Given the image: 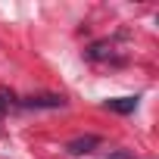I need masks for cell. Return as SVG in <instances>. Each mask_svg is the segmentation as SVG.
<instances>
[{
    "instance_id": "cell-1",
    "label": "cell",
    "mask_w": 159,
    "mask_h": 159,
    "mask_svg": "<svg viewBox=\"0 0 159 159\" xmlns=\"http://www.w3.org/2000/svg\"><path fill=\"white\" fill-rule=\"evenodd\" d=\"M25 106H31V109H62L66 106V97L62 94H31V97H25L22 100Z\"/></svg>"
},
{
    "instance_id": "cell-2",
    "label": "cell",
    "mask_w": 159,
    "mask_h": 159,
    "mask_svg": "<svg viewBox=\"0 0 159 159\" xmlns=\"http://www.w3.org/2000/svg\"><path fill=\"white\" fill-rule=\"evenodd\" d=\"M97 147H100V137H97V134H81V137H75V140L66 143V153L84 156V153H91V150H97Z\"/></svg>"
},
{
    "instance_id": "cell-5",
    "label": "cell",
    "mask_w": 159,
    "mask_h": 159,
    "mask_svg": "<svg viewBox=\"0 0 159 159\" xmlns=\"http://www.w3.org/2000/svg\"><path fill=\"white\" fill-rule=\"evenodd\" d=\"M13 103H16V94H13V91H7V88H0V112H7Z\"/></svg>"
},
{
    "instance_id": "cell-3",
    "label": "cell",
    "mask_w": 159,
    "mask_h": 159,
    "mask_svg": "<svg viewBox=\"0 0 159 159\" xmlns=\"http://www.w3.org/2000/svg\"><path fill=\"white\" fill-rule=\"evenodd\" d=\"M103 106L109 112H119V116H128L137 109V97H116V100H103Z\"/></svg>"
},
{
    "instance_id": "cell-4",
    "label": "cell",
    "mask_w": 159,
    "mask_h": 159,
    "mask_svg": "<svg viewBox=\"0 0 159 159\" xmlns=\"http://www.w3.org/2000/svg\"><path fill=\"white\" fill-rule=\"evenodd\" d=\"M88 56H91V59H109V56H112V44L100 41V44H94V47L88 50Z\"/></svg>"
},
{
    "instance_id": "cell-6",
    "label": "cell",
    "mask_w": 159,
    "mask_h": 159,
    "mask_svg": "<svg viewBox=\"0 0 159 159\" xmlns=\"http://www.w3.org/2000/svg\"><path fill=\"white\" fill-rule=\"evenodd\" d=\"M103 159H134L128 150H116V153H109V156H103Z\"/></svg>"
}]
</instances>
